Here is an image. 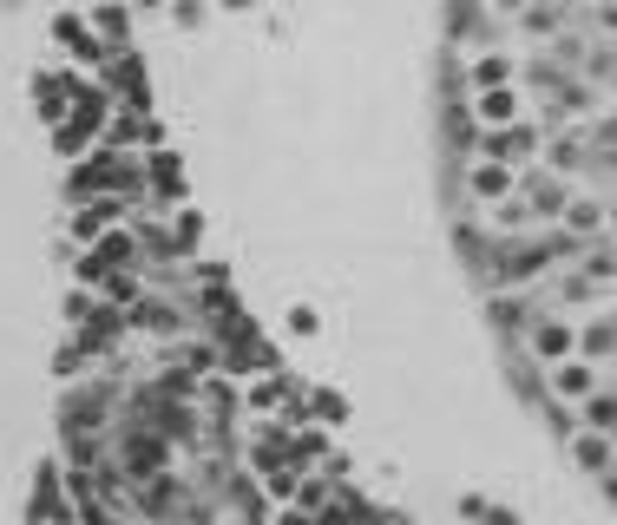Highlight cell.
<instances>
[{"instance_id":"obj_1","label":"cell","mask_w":617,"mask_h":525,"mask_svg":"<svg viewBox=\"0 0 617 525\" xmlns=\"http://www.w3.org/2000/svg\"><path fill=\"white\" fill-rule=\"evenodd\" d=\"M447 204L512 375L617 499V0H454Z\"/></svg>"}]
</instances>
